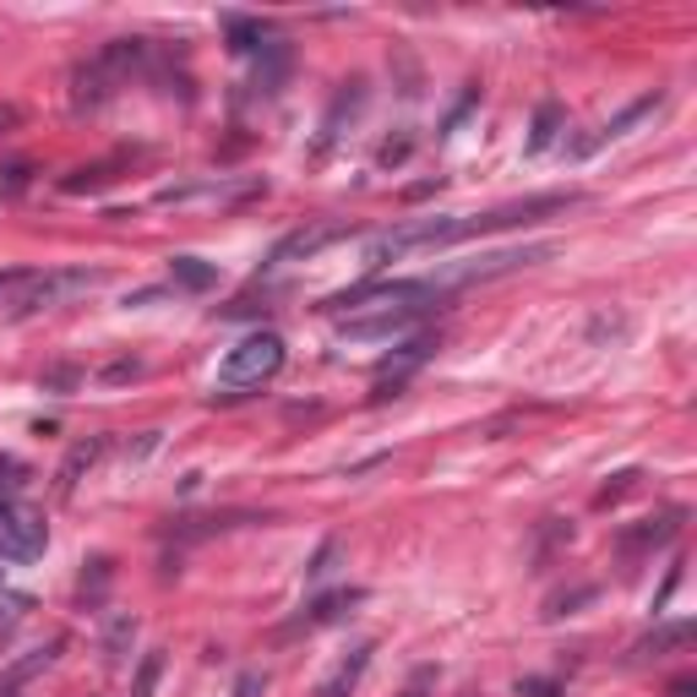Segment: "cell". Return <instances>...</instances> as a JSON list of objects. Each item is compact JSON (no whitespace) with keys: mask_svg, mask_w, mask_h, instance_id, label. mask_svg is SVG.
Instances as JSON below:
<instances>
[{"mask_svg":"<svg viewBox=\"0 0 697 697\" xmlns=\"http://www.w3.org/2000/svg\"><path fill=\"white\" fill-rule=\"evenodd\" d=\"M697 638V622H665V627H654L649 638H638L633 644V665H649V660H665L671 649H682V644H693Z\"/></svg>","mask_w":697,"mask_h":697,"instance_id":"8","label":"cell"},{"mask_svg":"<svg viewBox=\"0 0 697 697\" xmlns=\"http://www.w3.org/2000/svg\"><path fill=\"white\" fill-rule=\"evenodd\" d=\"M22 464L16 458H0V507H16V491H22Z\"/></svg>","mask_w":697,"mask_h":697,"instance_id":"21","label":"cell"},{"mask_svg":"<svg viewBox=\"0 0 697 697\" xmlns=\"http://www.w3.org/2000/svg\"><path fill=\"white\" fill-rule=\"evenodd\" d=\"M44 518L27 507H0V562H33L44 551Z\"/></svg>","mask_w":697,"mask_h":697,"instance_id":"4","label":"cell"},{"mask_svg":"<svg viewBox=\"0 0 697 697\" xmlns=\"http://www.w3.org/2000/svg\"><path fill=\"white\" fill-rule=\"evenodd\" d=\"M27 175H33L27 164H5V169H0V196H16V191L27 185Z\"/></svg>","mask_w":697,"mask_h":697,"instance_id":"24","label":"cell"},{"mask_svg":"<svg viewBox=\"0 0 697 697\" xmlns=\"http://www.w3.org/2000/svg\"><path fill=\"white\" fill-rule=\"evenodd\" d=\"M518 697H562L556 682H518Z\"/></svg>","mask_w":697,"mask_h":697,"instance_id":"26","label":"cell"},{"mask_svg":"<svg viewBox=\"0 0 697 697\" xmlns=\"http://www.w3.org/2000/svg\"><path fill=\"white\" fill-rule=\"evenodd\" d=\"M633 480H638V474H616V485H605V491H600V502H616V496H622Z\"/></svg>","mask_w":697,"mask_h":697,"instance_id":"27","label":"cell"},{"mask_svg":"<svg viewBox=\"0 0 697 697\" xmlns=\"http://www.w3.org/2000/svg\"><path fill=\"white\" fill-rule=\"evenodd\" d=\"M158 676H164V654L153 649V654H142V665H136V682H131V697H153V687H158Z\"/></svg>","mask_w":697,"mask_h":697,"instance_id":"18","label":"cell"},{"mask_svg":"<svg viewBox=\"0 0 697 697\" xmlns=\"http://www.w3.org/2000/svg\"><path fill=\"white\" fill-rule=\"evenodd\" d=\"M98 284V273H49V278H16L22 300H16V316L27 311H44V305H60L71 295H87Z\"/></svg>","mask_w":697,"mask_h":697,"instance_id":"3","label":"cell"},{"mask_svg":"<svg viewBox=\"0 0 697 697\" xmlns=\"http://www.w3.org/2000/svg\"><path fill=\"white\" fill-rule=\"evenodd\" d=\"M262 693H267V676H262V671H245V676L235 682V697H262Z\"/></svg>","mask_w":697,"mask_h":697,"instance_id":"25","label":"cell"},{"mask_svg":"<svg viewBox=\"0 0 697 697\" xmlns=\"http://www.w3.org/2000/svg\"><path fill=\"white\" fill-rule=\"evenodd\" d=\"M682 529V513H665V518H649V524H638V529H627L622 534V556L633 562L638 551H649V545H660V540H671Z\"/></svg>","mask_w":697,"mask_h":697,"instance_id":"9","label":"cell"},{"mask_svg":"<svg viewBox=\"0 0 697 697\" xmlns=\"http://www.w3.org/2000/svg\"><path fill=\"white\" fill-rule=\"evenodd\" d=\"M562 104H540L534 109V131H529V153H545L551 142H556V131H562Z\"/></svg>","mask_w":697,"mask_h":697,"instance_id":"14","label":"cell"},{"mask_svg":"<svg viewBox=\"0 0 697 697\" xmlns=\"http://www.w3.org/2000/svg\"><path fill=\"white\" fill-rule=\"evenodd\" d=\"M169 278H175V289H191V295H202V289L218 284V273H213L202 256H175V262H169Z\"/></svg>","mask_w":697,"mask_h":697,"instance_id":"12","label":"cell"},{"mask_svg":"<svg viewBox=\"0 0 697 697\" xmlns=\"http://www.w3.org/2000/svg\"><path fill=\"white\" fill-rule=\"evenodd\" d=\"M0 578H5V567H0Z\"/></svg>","mask_w":697,"mask_h":697,"instance_id":"29","label":"cell"},{"mask_svg":"<svg viewBox=\"0 0 697 697\" xmlns=\"http://www.w3.org/2000/svg\"><path fill=\"white\" fill-rule=\"evenodd\" d=\"M693 693H697V682H693V676H682V682L671 687V697H693Z\"/></svg>","mask_w":697,"mask_h":697,"instance_id":"28","label":"cell"},{"mask_svg":"<svg viewBox=\"0 0 697 697\" xmlns=\"http://www.w3.org/2000/svg\"><path fill=\"white\" fill-rule=\"evenodd\" d=\"M409 697H420V693H409Z\"/></svg>","mask_w":697,"mask_h":697,"instance_id":"30","label":"cell"},{"mask_svg":"<svg viewBox=\"0 0 697 697\" xmlns=\"http://www.w3.org/2000/svg\"><path fill=\"white\" fill-rule=\"evenodd\" d=\"M360 104H365V87H360V82H349V87H344V93L333 98V109H327V131H322V147H327V142L338 136V125H344V115H354Z\"/></svg>","mask_w":697,"mask_h":697,"instance_id":"15","label":"cell"},{"mask_svg":"<svg viewBox=\"0 0 697 697\" xmlns=\"http://www.w3.org/2000/svg\"><path fill=\"white\" fill-rule=\"evenodd\" d=\"M365 665H371V644H360V649H354V654L333 671V682H327L316 697H349V693H354V682L365 676Z\"/></svg>","mask_w":697,"mask_h":697,"instance_id":"13","label":"cell"},{"mask_svg":"<svg viewBox=\"0 0 697 697\" xmlns=\"http://www.w3.org/2000/svg\"><path fill=\"white\" fill-rule=\"evenodd\" d=\"M104 453V442H76L71 453H65V464H60V480H55V496H71L76 491V480H82V469H93V458Z\"/></svg>","mask_w":697,"mask_h":697,"instance_id":"11","label":"cell"},{"mask_svg":"<svg viewBox=\"0 0 697 697\" xmlns=\"http://www.w3.org/2000/svg\"><path fill=\"white\" fill-rule=\"evenodd\" d=\"M425 305H393V311H371V316H344L338 322V338H360V344H376V338H404L414 322H420Z\"/></svg>","mask_w":697,"mask_h":697,"instance_id":"5","label":"cell"},{"mask_svg":"<svg viewBox=\"0 0 697 697\" xmlns=\"http://www.w3.org/2000/svg\"><path fill=\"white\" fill-rule=\"evenodd\" d=\"M545 256H551V245H513V251H485V256H474V262H447V267H436L425 284H431V295H447V289H464V284H491V278H502V273L534 267V262H545Z\"/></svg>","mask_w":697,"mask_h":697,"instance_id":"1","label":"cell"},{"mask_svg":"<svg viewBox=\"0 0 697 697\" xmlns=\"http://www.w3.org/2000/svg\"><path fill=\"white\" fill-rule=\"evenodd\" d=\"M109 82H115V71H109L104 60L82 65V71H76V93H71V104H76V109H93V104H104V98H109Z\"/></svg>","mask_w":697,"mask_h":697,"instance_id":"10","label":"cell"},{"mask_svg":"<svg viewBox=\"0 0 697 697\" xmlns=\"http://www.w3.org/2000/svg\"><path fill=\"white\" fill-rule=\"evenodd\" d=\"M229 38H235V44H229L235 55H256V49H267V44H262V22H229Z\"/></svg>","mask_w":697,"mask_h":697,"instance_id":"19","label":"cell"},{"mask_svg":"<svg viewBox=\"0 0 697 697\" xmlns=\"http://www.w3.org/2000/svg\"><path fill=\"white\" fill-rule=\"evenodd\" d=\"M660 104H665V93H644V98H638V104H627V109H622L616 120H605V125H600L594 136H584V142H573V153L584 158V153H594V147H605V142H616V136H627L633 125H644V120H654V115H660Z\"/></svg>","mask_w":697,"mask_h":697,"instance_id":"6","label":"cell"},{"mask_svg":"<svg viewBox=\"0 0 697 697\" xmlns=\"http://www.w3.org/2000/svg\"><path fill=\"white\" fill-rule=\"evenodd\" d=\"M131 638H136V622H131V616H115V622H109V633H104V660H109V665H120V660H125V649H131Z\"/></svg>","mask_w":697,"mask_h":697,"instance_id":"17","label":"cell"},{"mask_svg":"<svg viewBox=\"0 0 697 697\" xmlns=\"http://www.w3.org/2000/svg\"><path fill=\"white\" fill-rule=\"evenodd\" d=\"M333 567H338V540H327V545H322V551L311 556V567H305V584H322V578H327Z\"/></svg>","mask_w":697,"mask_h":697,"instance_id":"22","label":"cell"},{"mask_svg":"<svg viewBox=\"0 0 697 697\" xmlns=\"http://www.w3.org/2000/svg\"><path fill=\"white\" fill-rule=\"evenodd\" d=\"M104 180H115V175H109V164H93V169H76V175H65L60 185H65L71 196H82V191H98Z\"/></svg>","mask_w":697,"mask_h":697,"instance_id":"20","label":"cell"},{"mask_svg":"<svg viewBox=\"0 0 697 697\" xmlns=\"http://www.w3.org/2000/svg\"><path fill=\"white\" fill-rule=\"evenodd\" d=\"M278 371H284V338H278V333H251V338H240V344L224 354L218 382H224L229 393H240V387L273 382Z\"/></svg>","mask_w":697,"mask_h":697,"instance_id":"2","label":"cell"},{"mask_svg":"<svg viewBox=\"0 0 697 697\" xmlns=\"http://www.w3.org/2000/svg\"><path fill=\"white\" fill-rule=\"evenodd\" d=\"M409 147H414V136H393V142H382V147H376V164H382V169H393V164H404V158H409Z\"/></svg>","mask_w":697,"mask_h":697,"instance_id":"23","label":"cell"},{"mask_svg":"<svg viewBox=\"0 0 697 697\" xmlns=\"http://www.w3.org/2000/svg\"><path fill=\"white\" fill-rule=\"evenodd\" d=\"M354 600H360V589H338V594L316 600V605H311V611H305V616H300L295 627H322V622H333V616H338L344 605H354Z\"/></svg>","mask_w":697,"mask_h":697,"instance_id":"16","label":"cell"},{"mask_svg":"<svg viewBox=\"0 0 697 697\" xmlns=\"http://www.w3.org/2000/svg\"><path fill=\"white\" fill-rule=\"evenodd\" d=\"M360 229H349V224H316V229H295L289 240H278V251H273V262H300V256H316V251H327V245H338V240H354Z\"/></svg>","mask_w":697,"mask_h":697,"instance_id":"7","label":"cell"}]
</instances>
